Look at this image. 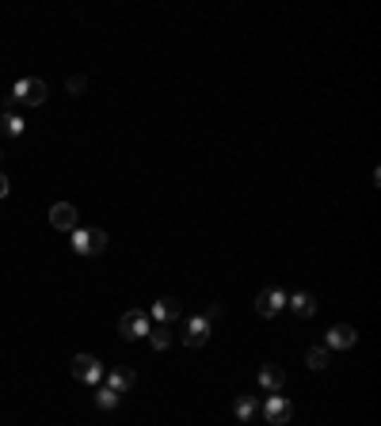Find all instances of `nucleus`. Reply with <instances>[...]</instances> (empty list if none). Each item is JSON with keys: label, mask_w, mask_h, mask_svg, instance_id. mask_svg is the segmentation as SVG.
Returning a JSON list of instances; mask_svg holds the SVG:
<instances>
[{"label": "nucleus", "mask_w": 381, "mask_h": 426, "mask_svg": "<svg viewBox=\"0 0 381 426\" xmlns=\"http://www.w3.org/2000/svg\"><path fill=\"white\" fill-rule=\"evenodd\" d=\"M50 229L54 232H77V206L73 202H54L50 206Z\"/></svg>", "instance_id": "nucleus-4"}, {"label": "nucleus", "mask_w": 381, "mask_h": 426, "mask_svg": "<svg viewBox=\"0 0 381 426\" xmlns=\"http://www.w3.org/2000/svg\"><path fill=\"white\" fill-rule=\"evenodd\" d=\"M12 96L20 103H27V107H42L46 96H50V88H46V80H39V77H27L12 88Z\"/></svg>", "instance_id": "nucleus-3"}, {"label": "nucleus", "mask_w": 381, "mask_h": 426, "mask_svg": "<svg viewBox=\"0 0 381 426\" xmlns=\"http://www.w3.org/2000/svg\"><path fill=\"white\" fill-rule=\"evenodd\" d=\"M149 327H153V320H149V312H142V308H130V312H123V320H118V335L123 339H145Z\"/></svg>", "instance_id": "nucleus-2"}, {"label": "nucleus", "mask_w": 381, "mask_h": 426, "mask_svg": "<svg viewBox=\"0 0 381 426\" xmlns=\"http://www.w3.org/2000/svg\"><path fill=\"white\" fill-rule=\"evenodd\" d=\"M69 365H73V377H77V381H85V384H96L99 377H104V369H99V362L92 354H77Z\"/></svg>", "instance_id": "nucleus-5"}, {"label": "nucleus", "mask_w": 381, "mask_h": 426, "mask_svg": "<svg viewBox=\"0 0 381 426\" xmlns=\"http://www.w3.org/2000/svg\"><path fill=\"white\" fill-rule=\"evenodd\" d=\"M180 312H183V305L175 297H161V301H156V308H153V316L161 320V324H172V320H180Z\"/></svg>", "instance_id": "nucleus-12"}, {"label": "nucleus", "mask_w": 381, "mask_h": 426, "mask_svg": "<svg viewBox=\"0 0 381 426\" xmlns=\"http://www.w3.org/2000/svg\"><path fill=\"white\" fill-rule=\"evenodd\" d=\"M96 407H99V411H115V407H118V392L99 388V392H96Z\"/></svg>", "instance_id": "nucleus-17"}, {"label": "nucleus", "mask_w": 381, "mask_h": 426, "mask_svg": "<svg viewBox=\"0 0 381 426\" xmlns=\"http://www.w3.org/2000/svg\"><path fill=\"white\" fill-rule=\"evenodd\" d=\"M259 384H263L267 392H278V388L286 384V369L282 365H263L259 369Z\"/></svg>", "instance_id": "nucleus-11"}, {"label": "nucleus", "mask_w": 381, "mask_h": 426, "mask_svg": "<svg viewBox=\"0 0 381 426\" xmlns=\"http://www.w3.org/2000/svg\"><path fill=\"white\" fill-rule=\"evenodd\" d=\"M172 324H153V327H149V343H153L156 350H168L172 346Z\"/></svg>", "instance_id": "nucleus-13"}, {"label": "nucleus", "mask_w": 381, "mask_h": 426, "mask_svg": "<svg viewBox=\"0 0 381 426\" xmlns=\"http://www.w3.org/2000/svg\"><path fill=\"white\" fill-rule=\"evenodd\" d=\"M0 126H4L8 137H20L23 134V118L20 115H4V118H0Z\"/></svg>", "instance_id": "nucleus-18"}, {"label": "nucleus", "mask_w": 381, "mask_h": 426, "mask_svg": "<svg viewBox=\"0 0 381 426\" xmlns=\"http://www.w3.org/2000/svg\"><path fill=\"white\" fill-rule=\"evenodd\" d=\"M305 365L309 369H328V346H313L309 354H305Z\"/></svg>", "instance_id": "nucleus-16"}, {"label": "nucleus", "mask_w": 381, "mask_h": 426, "mask_svg": "<svg viewBox=\"0 0 381 426\" xmlns=\"http://www.w3.org/2000/svg\"><path fill=\"white\" fill-rule=\"evenodd\" d=\"M233 411H237V419H244V422H248V419H252V415L259 411V403L252 400V396H237V403H233Z\"/></svg>", "instance_id": "nucleus-15"}, {"label": "nucleus", "mask_w": 381, "mask_h": 426, "mask_svg": "<svg viewBox=\"0 0 381 426\" xmlns=\"http://www.w3.org/2000/svg\"><path fill=\"white\" fill-rule=\"evenodd\" d=\"M206 339H210V320L194 316L187 324V331H183V343H187L191 350H199V346H206Z\"/></svg>", "instance_id": "nucleus-7"}, {"label": "nucleus", "mask_w": 381, "mask_h": 426, "mask_svg": "<svg viewBox=\"0 0 381 426\" xmlns=\"http://www.w3.org/2000/svg\"><path fill=\"white\" fill-rule=\"evenodd\" d=\"M263 415H267V422H275V426H286L290 422V415H294V407L286 403V400H278V396H271L263 407Z\"/></svg>", "instance_id": "nucleus-9"}, {"label": "nucleus", "mask_w": 381, "mask_h": 426, "mask_svg": "<svg viewBox=\"0 0 381 426\" xmlns=\"http://www.w3.org/2000/svg\"><path fill=\"white\" fill-rule=\"evenodd\" d=\"M290 308L297 312V316H313V312H317V301H313V293H294Z\"/></svg>", "instance_id": "nucleus-14"}, {"label": "nucleus", "mask_w": 381, "mask_h": 426, "mask_svg": "<svg viewBox=\"0 0 381 426\" xmlns=\"http://www.w3.org/2000/svg\"><path fill=\"white\" fill-rule=\"evenodd\" d=\"M85 92H88L85 73H73V77H69V96H85Z\"/></svg>", "instance_id": "nucleus-19"}, {"label": "nucleus", "mask_w": 381, "mask_h": 426, "mask_svg": "<svg viewBox=\"0 0 381 426\" xmlns=\"http://www.w3.org/2000/svg\"><path fill=\"white\" fill-rule=\"evenodd\" d=\"M355 343H358V331L351 324H336L328 331V343H324V346H328V350H351Z\"/></svg>", "instance_id": "nucleus-6"}, {"label": "nucleus", "mask_w": 381, "mask_h": 426, "mask_svg": "<svg viewBox=\"0 0 381 426\" xmlns=\"http://www.w3.org/2000/svg\"><path fill=\"white\" fill-rule=\"evenodd\" d=\"M134 384H137V373H134V369H111V373H107V388H111V392H118V396L130 392Z\"/></svg>", "instance_id": "nucleus-10"}, {"label": "nucleus", "mask_w": 381, "mask_h": 426, "mask_svg": "<svg viewBox=\"0 0 381 426\" xmlns=\"http://www.w3.org/2000/svg\"><path fill=\"white\" fill-rule=\"evenodd\" d=\"M73 251L77 255H104L107 251V232L104 229H77L73 232Z\"/></svg>", "instance_id": "nucleus-1"}, {"label": "nucleus", "mask_w": 381, "mask_h": 426, "mask_svg": "<svg viewBox=\"0 0 381 426\" xmlns=\"http://www.w3.org/2000/svg\"><path fill=\"white\" fill-rule=\"evenodd\" d=\"M8 191H12V183H8V175L0 172V198H8Z\"/></svg>", "instance_id": "nucleus-20"}, {"label": "nucleus", "mask_w": 381, "mask_h": 426, "mask_svg": "<svg viewBox=\"0 0 381 426\" xmlns=\"http://www.w3.org/2000/svg\"><path fill=\"white\" fill-rule=\"evenodd\" d=\"M282 293H278V289H259L256 293V312H259V316H267V320H271L275 316V312L278 308H282Z\"/></svg>", "instance_id": "nucleus-8"}]
</instances>
